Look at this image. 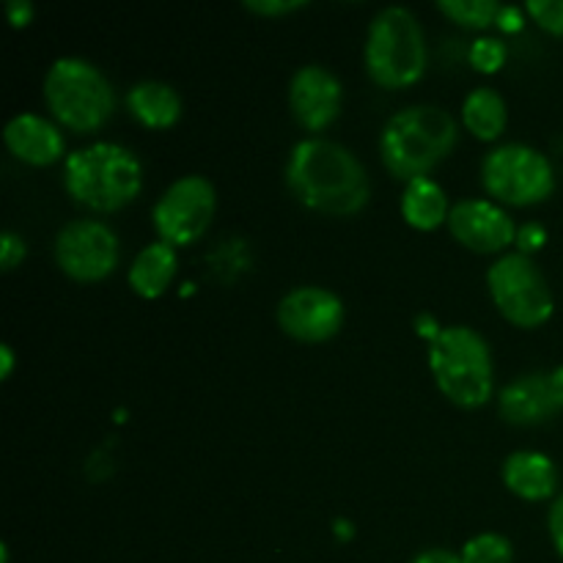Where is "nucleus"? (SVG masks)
<instances>
[{
  "instance_id": "f257e3e1",
  "label": "nucleus",
  "mask_w": 563,
  "mask_h": 563,
  "mask_svg": "<svg viewBox=\"0 0 563 563\" xmlns=\"http://www.w3.org/2000/svg\"><path fill=\"white\" fill-rule=\"evenodd\" d=\"M286 185L302 207L333 218L361 212L372 196V181L361 159L328 137H306L291 148Z\"/></svg>"
},
{
  "instance_id": "f03ea898",
  "label": "nucleus",
  "mask_w": 563,
  "mask_h": 563,
  "mask_svg": "<svg viewBox=\"0 0 563 563\" xmlns=\"http://www.w3.org/2000/svg\"><path fill=\"white\" fill-rule=\"evenodd\" d=\"M456 121L438 104H410L390 115L379 135V157L396 179H421L456 146Z\"/></svg>"
},
{
  "instance_id": "7ed1b4c3",
  "label": "nucleus",
  "mask_w": 563,
  "mask_h": 563,
  "mask_svg": "<svg viewBox=\"0 0 563 563\" xmlns=\"http://www.w3.org/2000/svg\"><path fill=\"white\" fill-rule=\"evenodd\" d=\"M64 185L82 207L93 212H115L141 192L143 165L132 148L99 141L66 157Z\"/></svg>"
},
{
  "instance_id": "20e7f679",
  "label": "nucleus",
  "mask_w": 563,
  "mask_h": 563,
  "mask_svg": "<svg viewBox=\"0 0 563 563\" xmlns=\"http://www.w3.org/2000/svg\"><path fill=\"white\" fill-rule=\"evenodd\" d=\"M429 368L438 388L454 405L473 410L493 399V352L484 335L467 324L440 328V333L429 341Z\"/></svg>"
},
{
  "instance_id": "39448f33",
  "label": "nucleus",
  "mask_w": 563,
  "mask_h": 563,
  "mask_svg": "<svg viewBox=\"0 0 563 563\" xmlns=\"http://www.w3.org/2000/svg\"><path fill=\"white\" fill-rule=\"evenodd\" d=\"M366 69L383 88H407L427 69V42L418 16L405 5H388L368 25Z\"/></svg>"
},
{
  "instance_id": "423d86ee",
  "label": "nucleus",
  "mask_w": 563,
  "mask_h": 563,
  "mask_svg": "<svg viewBox=\"0 0 563 563\" xmlns=\"http://www.w3.org/2000/svg\"><path fill=\"white\" fill-rule=\"evenodd\" d=\"M44 102L55 119L75 132L99 130L115 108L108 77L86 58L66 55L44 77Z\"/></svg>"
},
{
  "instance_id": "0eeeda50",
  "label": "nucleus",
  "mask_w": 563,
  "mask_h": 563,
  "mask_svg": "<svg viewBox=\"0 0 563 563\" xmlns=\"http://www.w3.org/2000/svg\"><path fill=\"white\" fill-rule=\"evenodd\" d=\"M487 286L498 311L517 328H539L553 317V291L526 253H506L487 269Z\"/></svg>"
},
{
  "instance_id": "6e6552de",
  "label": "nucleus",
  "mask_w": 563,
  "mask_h": 563,
  "mask_svg": "<svg viewBox=\"0 0 563 563\" xmlns=\"http://www.w3.org/2000/svg\"><path fill=\"white\" fill-rule=\"evenodd\" d=\"M482 179L489 196L515 207L544 201L555 190L553 165L528 143H504L493 148L482 165Z\"/></svg>"
},
{
  "instance_id": "1a4fd4ad",
  "label": "nucleus",
  "mask_w": 563,
  "mask_h": 563,
  "mask_svg": "<svg viewBox=\"0 0 563 563\" xmlns=\"http://www.w3.org/2000/svg\"><path fill=\"white\" fill-rule=\"evenodd\" d=\"M218 209V192L207 176H181L154 203V229L168 245H190L209 229Z\"/></svg>"
},
{
  "instance_id": "9d476101",
  "label": "nucleus",
  "mask_w": 563,
  "mask_h": 563,
  "mask_svg": "<svg viewBox=\"0 0 563 563\" xmlns=\"http://www.w3.org/2000/svg\"><path fill=\"white\" fill-rule=\"evenodd\" d=\"M55 262L75 280H102L119 264V236L102 220H71L55 236Z\"/></svg>"
},
{
  "instance_id": "9b49d317",
  "label": "nucleus",
  "mask_w": 563,
  "mask_h": 563,
  "mask_svg": "<svg viewBox=\"0 0 563 563\" xmlns=\"http://www.w3.org/2000/svg\"><path fill=\"white\" fill-rule=\"evenodd\" d=\"M278 324L291 339L319 344L341 330L344 306L322 286H297L278 302Z\"/></svg>"
},
{
  "instance_id": "f8f14e48",
  "label": "nucleus",
  "mask_w": 563,
  "mask_h": 563,
  "mask_svg": "<svg viewBox=\"0 0 563 563\" xmlns=\"http://www.w3.org/2000/svg\"><path fill=\"white\" fill-rule=\"evenodd\" d=\"M500 416L515 427H537L563 410V366L511 379L498 396Z\"/></svg>"
},
{
  "instance_id": "ddd939ff",
  "label": "nucleus",
  "mask_w": 563,
  "mask_h": 563,
  "mask_svg": "<svg viewBox=\"0 0 563 563\" xmlns=\"http://www.w3.org/2000/svg\"><path fill=\"white\" fill-rule=\"evenodd\" d=\"M449 229L465 247L498 253L517 240V225L504 207L484 198H467L451 207Z\"/></svg>"
},
{
  "instance_id": "4468645a",
  "label": "nucleus",
  "mask_w": 563,
  "mask_h": 563,
  "mask_svg": "<svg viewBox=\"0 0 563 563\" xmlns=\"http://www.w3.org/2000/svg\"><path fill=\"white\" fill-rule=\"evenodd\" d=\"M344 91L339 77L319 64H306L289 82V108L306 130L319 132L333 124L341 113Z\"/></svg>"
},
{
  "instance_id": "2eb2a0df",
  "label": "nucleus",
  "mask_w": 563,
  "mask_h": 563,
  "mask_svg": "<svg viewBox=\"0 0 563 563\" xmlns=\"http://www.w3.org/2000/svg\"><path fill=\"white\" fill-rule=\"evenodd\" d=\"M3 141L16 159L31 165H49L64 154V135L49 119L38 113H20L5 124Z\"/></svg>"
},
{
  "instance_id": "dca6fc26",
  "label": "nucleus",
  "mask_w": 563,
  "mask_h": 563,
  "mask_svg": "<svg viewBox=\"0 0 563 563\" xmlns=\"http://www.w3.org/2000/svg\"><path fill=\"white\" fill-rule=\"evenodd\" d=\"M504 484L522 500H548L559 487V471L539 451H515L504 462Z\"/></svg>"
},
{
  "instance_id": "f3484780",
  "label": "nucleus",
  "mask_w": 563,
  "mask_h": 563,
  "mask_svg": "<svg viewBox=\"0 0 563 563\" xmlns=\"http://www.w3.org/2000/svg\"><path fill=\"white\" fill-rule=\"evenodd\" d=\"M132 115L152 130H165L181 115V97L174 86L163 80H141L126 93Z\"/></svg>"
},
{
  "instance_id": "a211bd4d",
  "label": "nucleus",
  "mask_w": 563,
  "mask_h": 563,
  "mask_svg": "<svg viewBox=\"0 0 563 563\" xmlns=\"http://www.w3.org/2000/svg\"><path fill=\"white\" fill-rule=\"evenodd\" d=\"M176 247L168 242H152V245L143 247L135 256L130 267V286L132 291H137L141 297H154L163 295L170 286L176 275Z\"/></svg>"
},
{
  "instance_id": "6ab92c4d",
  "label": "nucleus",
  "mask_w": 563,
  "mask_h": 563,
  "mask_svg": "<svg viewBox=\"0 0 563 563\" xmlns=\"http://www.w3.org/2000/svg\"><path fill=\"white\" fill-rule=\"evenodd\" d=\"M449 198L445 190L429 176L407 181L405 196H401V214L407 223L418 231H432L440 223H449Z\"/></svg>"
},
{
  "instance_id": "aec40b11",
  "label": "nucleus",
  "mask_w": 563,
  "mask_h": 563,
  "mask_svg": "<svg viewBox=\"0 0 563 563\" xmlns=\"http://www.w3.org/2000/svg\"><path fill=\"white\" fill-rule=\"evenodd\" d=\"M506 121H509V108H506L504 93L495 91V88L478 86L465 97V104H462V124L478 141H495V137H500V132L506 130Z\"/></svg>"
},
{
  "instance_id": "412c9836",
  "label": "nucleus",
  "mask_w": 563,
  "mask_h": 563,
  "mask_svg": "<svg viewBox=\"0 0 563 563\" xmlns=\"http://www.w3.org/2000/svg\"><path fill=\"white\" fill-rule=\"evenodd\" d=\"M438 9L449 16L451 22L465 27H487L498 22L504 5L495 0H440Z\"/></svg>"
},
{
  "instance_id": "4be33fe9",
  "label": "nucleus",
  "mask_w": 563,
  "mask_h": 563,
  "mask_svg": "<svg viewBox=\"0 0 563 563\" xmlns=\"http://www.w3.org/2000/svg\"><path fill=\"white\" fill-rule=\"evenodd\" d=\"M460 559L462 563H511L515 550H511L509 539L500 533H478V537L467 539Z\"/></svg>"
},
{
  "instance_id": "5701e85b",
  "label": "nucleus",
  "mask_w": 563,
  "mask_h": 563,
  "mask_svg": "<svg viewBox=\"0 0 563 563\" xmlns=\"http://www.w3.org/2000/svg\"><path fill=\"white\" fill-rule=\"evenodd\" d=\"M471 64L476 66L478 71H498L506 60V44L500 38L482 36L471 44Z\"/></svg>"
},
{
  "instance_id": "b1692460",
  "label": "nucleus",
  "mask_w": 563,
  "mask_h": 563,
  "mask_svg": "<svg viewBox=\"0 0 563 563\" xmlns=\"http://www.w3.org/2000/svg\"><path fill=\"white\" fill-rule=\"evenodd\" d=\"M526 11L544 31L563 36V0H528Z\"/></svg>"
},
{
  "instance_id": "393cba45",
  "label": "nucleus",
  "mask_w": 563,
  "mask_h": 563,
  "mask_svg": "<svg viewBox=\"0 0 563 563\" xmlns=\"http://www.w3.org/2000/svg\"><path fill=\"white\" fill-rule=\"evenodd\" d=\"M22 258H25V242H22V236L14 234V231H3L0 234V267L14 269Z\"/></svg>"
},
{
  "instance_id": "a878e982",
  "label": "nucleus",
  "mask_w": 563,
  "mask_h": 563,
  "mask_svg": "<svg viewBox=\"0 0 563 563\" xmlns=\"http://www.w3.org/2000/svg\"><path fill=\"white\" fill-rule=\"evenodd\" d=\"M517 245H520V253H526V256H531L533 251H539V247L548 242V231H544V225L539 223H526L517 229Z\"/></svg>"
},
{
  "instance_id": "bb28decb",
  "label": "nucleus",
  "mask_w": 563,
  "mask_h": 563,
  "mask_svg": "<svg viewBox=\"0 0 563 563\" xmlns=\"http://www.w3.org/2000/svg\"><path fill=\"white\" fill-rule=\"evenodd\" d=\"M247 9L256 11L262 16H278V14H289V11L302 9V0H247Z\"/></svg>"
},
{
  "instance_id": "cd10ccee",
  "label": "nucleus",
  "mask_w": 563,
  "mask_h": 563,
  "mask_svg": "<svg viewBox=\"0 0 563 563\" xmlns=\"http://www.w3.org/2000/svg\"><path fill=\"white\" fill-rule=\"evenodd\" d=\"M548 528H550V539H553L555 550H559V555L563 559V495H559L555 504L550 506Z\"/></svg>"
},
{
  "instance_id": "c85d7f7f",
  "label": "nucleus",
  "mask_w": 563,
  "mask_h": 563,
  "mask_svg": "<svg viewBox=\"0 0 563 563\" xmlns=\"http://www.w3.org/2000/svg\"><path fill=\"white\" fill-rule=\"evenodd\" d=\"M522 22H526V11L517 9V5H504L498 14V25L500 31L506 33H517L522 27Z\"/></svg>"
},
{
  "instance_id": "c756f323",
  "label": "nucleus",
  "mask_w": 563,
  "mask_h": 563,
  "mask_svg": "<svg viewBox=\"0 0 563 563\" xmlns=\"http://www.w3.org/2000/svg\"><path fill=\"white\" fill-rule=\"evenodd\" d=\"M5 14H9L11 25H27L33 20V5L27 0H9L5 3Z\"/></svg>"
},
{
  "instance_id": "7c9ffc66",
  "label": "nucleus",
  "mask_w": 563,
  "mask_h": 563,
  "mask_svg": "<svg viewBox=\"0 0 563 563\" xmlns=\"http://www.w3.org/2000/svg\"><path fill=\"white\" fill-rule=\"evenodd\" d=\"M410 563H462V559L451 550H427V553L416 555Z\"/></svg>"
},
{
  "instance_id": "2f4dec72",
  "label": "nucleus",
  "mask_w": 563,
  "mask_h": 563,
  "mask_svg": "<svg viewBox=\"0 0 563 563\" xmlns=\"http://www.w3.org/2000/svg\"><path fill=\"white\" fill-rule=\"evenodd\" d=\"M11 368H14V352L9 344L0 346V377H11Z\"/></svg>"
},
{
  "instance_id": "473e14b6",
  "label": "nucleus",
  "mask_w": 563,
  "mask_h": 563,
  "mask_svg": "<svg viewBox=\"0 0 563 563\" xmlns=\"http://www.w3.org/2000/svg\"><path fill=\"white\" fill-rule=\"evenodd\" d=\"M335 533H339L341 539H350L352 533H355V528H352V522L346 520H335Z\"/></svg>"
}]
</instances>
